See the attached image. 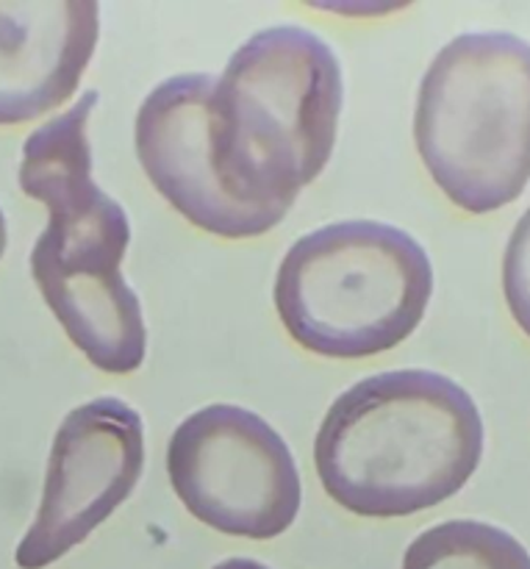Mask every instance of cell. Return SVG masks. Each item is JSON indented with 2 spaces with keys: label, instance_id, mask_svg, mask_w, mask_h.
<instances>
[{
  "label": "cell",
  "instance_id": "7",
  "mask_svg": "<svg viewBox=\"0 0 530 569\" xmlns=\"http://www.w3.org/2000/svg\"><path fill=\"white\" fill-rule=\"evenodd\" d=\"M144 470V426L120 398H94L61 420L42 500L14 550L20 569H44L87 542L133 495Z\"/></svg>",
  "mask_w": 530,
  "mask_h": 569
},
{
  "label": "cell",
  "instance_id": "12",
  "mask_svg": "<svg viewBox=\"0 0 530 569\" xmlns=\"http://www.w3.org/2000/svg\"><path fill=\"white\" fill-rule=\"evenodd\" d=\"M211 569H270V567L253 559H228V561H220V565Z\"/></svg>",
  "mask_w": 530,
  "mask_h": 569
},
{
  "label": "cell",
  "instance_id": "11",
  "mask_svg": "<svg viewBox=\"0 0 530 569\" xmlns=\"http://www.w3.org/2000/svg\"><path fill=\"white\" fill-rule=\"evenodd\" d=\"M503 292L511 317L530 339V209L520 217L506 248Z\"/></svg>",
  "mask_w": 530,
  "mask_h": 569
},
{
  "label": "cell",
  "instance_id": "4",
  "mask_svg": "<svg viewBox=\"0 0 530 569\" xmlns=\"http://www.w3.org/2000/svg\"><path fill=\"white\" fill-rule=\"evenodd\" d=\"M414 142L428 176L467 214H492L530 183V42L461 33L426 70Z\"/></svg>",
  "mask_w": 530,
  "mask_h": 569
},
{
  "label": "cell",
  "instance_id": "10",
  "mask_svg": "<svg viewBox=\"0 0 530 569\" xmlns=\"http://www.w3.org/2000/svg\"><path fill=\"white\" fill-rule=\"evenodd\" d=\"M400 569H530V553L503 528L450 520L420 533Z\"/></svg>",
  "mask_w": 530,
  "mask_h": 569
},
{
  "label": "cell",
  "instance_id": "13",
  "mask_svg": "<svg viewBox=\"0 0 530 569\" xmlns=\"http://www.w3.org/2000/svg\"><path fill=\"white\" fill-rule=\"evenodd\" d=\"M6 244H9V231H6V217L3 211H0V259H3L6 253Z\"/></svg>",
  "mask_w": 530,
  "mask_h": 569
},
{
  "label": "cell",
  "instance_id": "5",
  "mask_svg": "<svg viewBox=\"0 0 530 569\" xmlns=\"http://www.w3.org/2000/svg\"><path fill=\"white\" fill-rule=\"evenodd\" d=\"M433 267L411 233L350 220L300 237L276 276L289 337L326 359H370L403 345L426 320Z\"/></svg>",
  "mask_w": 530,
  "mask_h": 569
},
{
  "label": "cell",
  "instance_id": "1",
  "mask_svg": "<svg viewBox=\"0 0 530 569\" xmlns=\"http://www.w3.org/2000/svg\"><path fill=\"white\" fill-rule=\"evenodd\" d=\"M94 89L26 139L17 181L48 206L50 220L31 250V276L67 339L109 376L144 365L142 303L122 278L131 244L126 209L92 181L89 114Z\"/></svg>",
  "mask_w": 530,
  "mask_h": 569
},
{
  "label": "cell",
  "instance_id": "2",
  "mask_svg": "<svg viewBox=\"0 0 530 569\" xmlns=\"http://www.w3.org/2000/svg\"><path fill=\"white\" fill-rule=\"evenodd\" d=\"M483 420L464 387L431 370L359 381L328 409L314 467L356 517H411L456 498L483 459Z\"/></svg>",
  "mask_w": 530,
  "mask_h": 569
},
{
  "label": "cell",
  "instance_id": "6",
  "mask_svg": "<svg viewBox=\"0 0 530 569\" xmlns=\"http://www.w3.org/2000/svg\"><path fill=\"white\" fill-rule=\"evenodd\" d=\"M167 476L194 520L253 542L287 533L303 500L289 445L242 406L189 415L167 445Z\"/></svg>",
  "mask_w": 530,
  "mask_h": 569
},
{
  "label": "cell",
  "instance_id": "3",
  "mask_svg": "<svg viewBox=\"0 0 530 569\" xmlns=\"http://www.w3.org/2000/svg\"><path fill=\"white\" fill-rule=\"evenodd\" d=\"M342 103V67L326 39L300 26L253 33L211 92V153L222 181L283 222L331 159Z\"/></svg>",
  "mask_w": 530,
  "mask_h": 569
},
{
  "label": "cell",
  "instance_id": "9",
  "mask_svg": "<svg viewBox=\"0 0 530 569\" xmlns=\"http://www.w3.org/2000/svg\"><path fill=\"white\" fill-rule=\"evenodd\" d=\"M98 37L94 0H0V126H26L61 109Z\"/></svg>",
  "mask_w": 530,
  "mask_h": 569
},
{
  "label": "cell",
  "instance_id": "8",
  "mask_svg": "<svg viewBox=\"0 0 530 569\" xmlns=\"http://www.w3.org/2000/svg\"><path fill=\"white\" fill-rule=\"evenodd\" d=\"M211 76H172L150 89L137 111L139 164L156 192L200 231L256 239L278 226L228 189L211 153Z\"/></svg>",
  "mask_w": 530,
  "mask_h": 569
}]
</instances>
